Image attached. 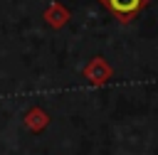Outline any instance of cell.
Here are the masks:
<instances>
[{"label":"cell","instance_id":"1","mask_svg":"<svg viewBox=\"0 0 158 155\" xmlns=\"http://www.w3.org/2000/svg\"><path fill=\"white\" fill-rule=\"evenodd\" d=\"M118 22H131L151 0H99Z\"/></svg>","mask_w":158,"mask_h":155},{"label":"cell","instance_id":"2","mask_svg":"<svg viewBox=\"0 0 158 155\" xmlns=\"http://www.w3.org/2000/svg\"><path fill=\"white\" fill-rule=\"evenodd\" d=\"M111 74H114V69L104 62V57H94V59L84 66V79H86L89 84H94V86L106 84V81L111 79Z\"/></svg>","mask_w":158,"mask_h":155},{"label":"cell","instance_id":"3","mask_svg":"<svg viewBox=\"0 0 158 155\" xmlns=\"http://www.w3.org/2000/svg\"><path fill=\"white\" fill-rule=\"evenodd\" d=\"M44 22L52 27V30H59L69 22V10L62 5V2H52L47 10H44Z\"/></svg>","mask_w":158,"mask_h":155},{"label":"cell","instance_id":"4","mask_svg":"<svg viewBox=\"0 0 158 155\" xmlns=\"http://www.w3.org/2000/svg\"><path fill=\"white\" fill-rule=\"evenodd\" d=\"M25 125H27L32 133H40V130H44V128L49 125V116L44 113V108L32 106V108L25 113Z\"/></svg>","mask_w":158,"mask_h":155}]
</instances>
